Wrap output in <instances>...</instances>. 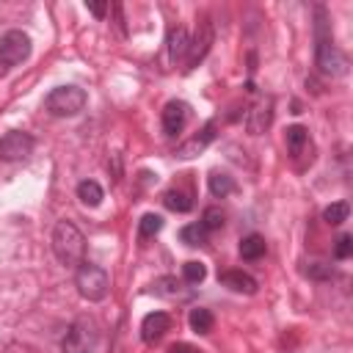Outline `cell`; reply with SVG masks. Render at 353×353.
<instances>
[{"mask_svg":"<svg viewBox=\"0 0 353 353\" xmlns=\"http://www.w3.org/2000/svg\"><path fill=\"white\" fill-rule=\"evenodd\" d=\"M52 251L58 256L61 265L77 268L80 262H85V237L80 234V229L72 221H58L52 229Z\"/></svg>","mask_w":353,"mask_h":353,"instance_id":"cell-1","label":"cell"},{"mask_svg":"<svg viewBox=\"0 0 353 353\" xmlns=\"http://www.w3.org/2000/svg\"><path fill=\"white\" fill-rule=\"evenodd\" d=\"M74 287L85 301H105L108 292H110V279L99 265L80 262L77 273H74Z\"/></svg>","mask_w":353,"mask_h":353,"instance_id":"cell-2","label":"cell"},{"mask_svg":"<svg viewBox=\"0 0 353 353\" xmlns=\"http://www.w3.org/2000/svg\"><path fill=\"white\" fill-rule=\"evenodd\" d=\"M85 102H88V97H85L83 88H77V85H58V88H52L47 94L44 108L52 116H61L63 119V116H77L85 108Z\"/></svg>","mask_w":353,"mask_h":353,"instance_id":"cell-3","label":"cell"},{"mask_svg":"<svg viewBox=\"0 0 353 353\" xmlns=\"http://www.w3.org/2000/svg\"><path fill=\"white\" fill-rule=\"evenodd\" d=\"M99 342V331L91 320H74L66 328V336L61 339V350L63 353H91Z\"/></svg>","mask_w":353,"mask_h":353,"instance_id":"cell-4","label":"cell"},{"mask_svg":"<svg viewBox=\"0 0 353 353\" xmlns=\"http://www.w3.org/2000/svg\"><path fill=\"white\" fill-rule=\"evenodd\" d=\"M30 55V36L22 30H8L0 36V61L6 66H17Z\"/></svg>","mask_w":353,"mask_h":353,"instance_id":"cell-5","label":"cell"},{"mask_svg":"<svg viewBox=\"0 0 353 353\" xmlns=\"http://www.w3.org/2000/svg\"><path fill=\"white\" fill-rule=\"evenodd\" d=\"M314 58H317V66L323 74H345V69H347V58L334 47L331 36H317Z\"/></svg>","mask_w":353,"mask_h":353,"instance_id":"cell-6","label":"cell"},{"mask_svg":"<svg viewBox=\"0 0 353 353\" xmlns=\"http://www.w3.org/2000/svg\"><path fill=\"white\" fill-rule=\"evenodd\" d=\"M33 152V138L28 132H19V130H11L0 138V160L6 163H17V160H25L28 154Z\"/></svg>","mask_w":353,"mask_h":353,"instance_id":"cell-7","label":"cell"},{"mask_svg":"<svg viewBox=\"0 0 353 353\" xmlns=\"http://www.w3.org/2000/svg\"><path fill=\"white\" fill-rule=\"evenodd\" d=\"M165 331H171V317L165 312H149L141 320V339L146 345H154L165 336Z\"/></svg>","mask_w":353,"mask_h":353,"instance_id":"cell-8","label":"cell"},{"mask_svg":"<svg viewBox=\"0 0 353 353\" xmlns=\"http://www.w3.org/2000/svg\"><path fill=\"white\" fill-rule=\"evenodd\" d=\"M188 102H182V99H171V102H165V108H163V116H160V121H163V132L165 135H176V132H182V127H185V121H188Z\"/></svg>","mask_w":353,"mask_h":353,"instance_id":"cell-9","label":"cell"},{"mask_svg":"<svg viewBox=\"0 0 353 353\" xmlns=\"http://www.w3.org/2000/svg\"><path fill=\"white\" fill-rule=\"evenodd\" d=\"M210 44H212V25H210V19H201V25H199L193 41L188 44V66H196V63L207 55Z\"/></svg>","mask_w":353,"mask_h":353,"instance_id":"cell-10","label":"cell"},{"mask_svg":"<svg viewBox=\"0 0 353 353\" xmlns=\"http://www.w3.org/2000/svg\"><path fill=\"white\" fill-rule=\"evenodd\" d=\"M270 121H273V102L270 99H259L245 116V130L251 135H259V132H265L270 127Z\"/></svg>","mask_w":353,"mask_h":353,"instance_id":"cell-11","label":"cell"},{"mask_svg":"<svg viewBox=\"0 0 353 353\" xmlns=\"http://www.w3.org/2000/svg\"><path fill=\"white\" fill-rule=\"evenodd\" d=\"M218 281L223 287H229L232 292H243V295H254L256 292V279L243 273V270H223V273H218Z\"/></svg>","mask_w":353,"mask_h":353,"instance_id":"cell-12","label":"cell"},{"mask_svg":"<svg viewBox=\"0 0 353 353\" xmlns=\"http://www.w3.org/2000/svg\"><path fill=\"white\" fill-rule=\"evenodd\" d=\"M212 138H215V124L210 121V124H207V127H204L199 135H193L190 141H185V143L176 149V154H179V157H193V154L204 152V146H207Z\"/></svg>","mask_w":353,"mask_h":353,"instance_id":"cell-13","label":"cell"},{"mask_svg":"<svg viewBox=\"0 0 353 353\" xmlns=\"http://www.w3.org/2000/svg\"><path fill=\"white\" fill-rule=\"evenodd\" d=\"M188 44H190V39H188V33H185V28H171L168 30V58L176 63L179 58H185L188 55Z\"/></svg>","mask_w":353,"mask_h":353,"instance_id":"cell-14","label":"cell"},{"mask_svg":"<svg viewBox=\"0 0 353 353\" xmlns=\"http://www.w3.org/2000/svg\"><path fill=\"white\" fill-rule=\"evenodd\" d=\"M77 199H80L85 207H99V201L105 199V190H102L99 182H94V179H83V182L77 185Z\"/></svg>","mask_w":353,"mask_h":353,"instance_id":"cell-15","label":"cell"},{"mask_svg":"<svg viewBox=\"0 0 353 353\" xmlns=\"http://www.w3.org/2000/svg\"><path fill=\"white\" fill-rule=\"evenodd\" d=\"M265 237L262 234H245L243 240H240V256L243 259H259L262 254H265Z\"/></svg>","mask_w":353,"mask_h":353,"instance_id":"cell-16","label":"cell"},{"mask_svg":"<svg viewBox=\"0 0 353 353\" xmlns=\"http://www.w3.org/2000/svg\"><path fill=\"white\" fill-rule=\"evenodd\" d=\"M188 323H190V328H193L196 334H210L212 325H215V317H212L210 309H201V306H199V309H190Z\"/></svg>","mask_w":353,"mask_h":353,"instance_id":"cell-17","label":"cell"},{"mask_svg":"<svg viewBox=\"0 0 353 353\" xmlns=\"http://www.w3.org/2000/svg\"><path fill=\"white\" fill-rule=\"evenodd\" d=\"M207 237H210V232H207L201 223H188V226H182V229H179V240H182L185 245H190V248L204 245V243H207Z\"/></svg>","mask_w":353,"mask_h":353,"instance_id":"cell-18","label":"cell"},{"mask_svg":"<svg viewBox=\"0 0 353 353\" xmlns=\"http://www.w3.org/2000/svg\"><path fill=\"white\" fill-rule=\"evenodd\" d=\"M207 182H210V193H212L215 199H223V196H229V193L234 190L232 176H229V174H223V171H212Z\"/></svg>","mask_w":353,"mask_h":353,"instance_id":"cell-19","label":"cell"},{"mask_svg":"<svg viewBox=\"0 0 353 353\" xmlns=\"http://www.w3.org/2000/svg\"><path fill=\"white\" fill-rule=\"evenodd\" d=\"M163 204L171 210V212H188L193 207V199L185 193V190H165L163 193Z\"/></svg>","mask_w":353,"mask_h":353,"instance_id":"cell-20","label":"cell"},{"mask_svg":"<svg viewBox=\"0 0 353 353\" xmlns=\"http://www.w3.org/2000/svg\"><path fill=\"white\" fill-rule=\"evenodd\" d=\"M347 215H350L347 201H334V204H328V207L323 210V221L331 223V226H339L342 221H347Z\"/></svg>","mask_w":353,"mask_h":353,"instance_id":"cell-21","label":"cell"},{"mask_svg":"<svg viewBox=\"0 0 353 353\" xmlns=\"http://www.w3.org/2000/svg\"><path fill=\"white\" fill-rule=\"evenodd\" d=\"M160 229H163V218H160V215H154V212H146V215L138 221V237H141V240L154 237Z\"/></svg>","mask_w":353,"mask_h":353,"instance_id":"cell-22","label":"cell"},{"mask_svg":"<svg viewBox=\"0 0 353 353\" xmlns=\"http://www.w3.org/2000/svg\"><path fill=\"white\" fill-rule=\"evenodd\" d=\"M284 143H287V149H290L292 154H298V152L303 149V143H306V130H303L301 124L287 127V132H284Z\"/></svg>","mask_w":353,"mask_h":353,"instance_id":"cell-23","label":"cell"},{"mask_svg":"<svg viewBox=\"0 0 353 353\" xmlns=\"http://www.w3.org/2000/svg\"><path fill=\"white\" fill-rule=\"evenodd\" d=\"M152 290H154V295H160V298H179V281H176L174 276L157 279V281L152 284Z\"/></svg>","mask_w":353,"mask_h":353,"instance_id":"cell-24","label":"cell"},{"mask_svg":"<svg viewBox=\"0 0 353 353\" xmlns=\"http://www.w3.org/2000/svg\"><path fill=\"white\" fill-rule=\"evenodd\" d=\"M223 218H226V215H223L221 207H207V210L201 212V221H199V223H201L207 232H215V229L223 226Z\"/></svg>","mask_w":353,"mask_h":353,"instance_id":"cell-25","label":"cell"},{"mask_svg":"<svg viewBox=\"0 0 353 353\" xmlns=\"http://www.w3.org/2000/svg\"><path fill=\"white\" fill-rule=\"evenodd\" d=\"M182 276H185V281H188V284H199V281H204L207 268H204V262L190 259V262H185V265H182Z\"/></svg>","mask_w":353,"mask_h":353,"instance_id":"cell-26","label":"cell"},{"mask_svg":"<svg viewBox=\"0 0 353 353\" xmlns=\"http://www.w3.org/2000/svg\"><path fill=\"white\" fill-rule=\"evenodd\" d=\"M303 273H306L309 279L325 281V279H331V276H334V268H331L328 262H309V265L303 268Z\"/></svg>","mask_w":353,"mask_h":353,"instance_id":"cell-27","label":"cell"},{"mask_svg":"<svg viewBox=\"0 0 353 353\" xmlns=\"http://www.w3.org/2000/svg\"><path fill=\"white\" fill-rule=\"evenodd\" d=\"M353 254V237L350 234H339L336 243H334V256L336 259H347Z\"/></svg>","mask_w":353,"mask_h":353,"instance_id":"cell-28","label":"cell"},{"mask_svg":"<svg viewBox=\"0 0 353 353\" xmlns=\"http://www.w3.org/2000/svg\"><path fill=\"white\" fill-rule=\"evenodd\" d=\"M168 353H204V350H199V347L190 345V342H176V345L168 347Z\"/></svg>","mask_w":353,"mask_h":353,"instance_id":"cell-29","label":"cell"},{"mask_svg":"<svg viewBox=\"0 0 353 353\" xmlns=\"http://www.w3.org/2000/svg\"><path fill=\"white\" fill-rule=\"evenodd\" d=\"M85 8H88L94 17H105V11H108V3H85Z\"/></svg>","mask_w":353,"mask_h":353,"instance_id":"cell-30","label":"cell"}]
</instances>
